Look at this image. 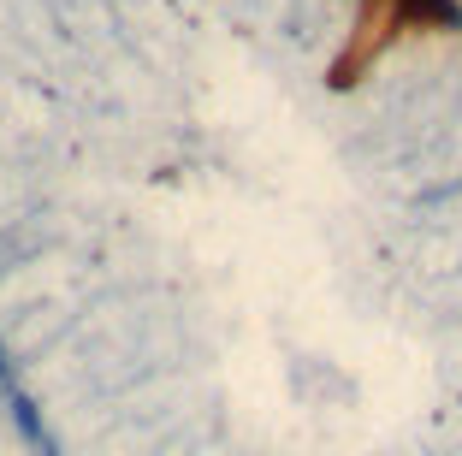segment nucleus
<instances>
[{"instance_id":"nucleus-1","label":"nucleus","mask_w":462,"mask_h":456,"mask_svg":"<svg viewBox=\"0 0 462 456\" xmlns=\"http://www.w3.org/2000/svg\"><path fill=\"white\" fill-rule=\"evenodd\" d=\"M13 415H18V427H24V439L36 444L42 456H60V451H54V439H48V427H42V421H36V409H30L24 397H13Z\"/></svg>"},{"instance_id":"nucleus-2","label":"nucleus","mask_w":462,"mask_h":456,"mask_svg":"<svg viewBox=\"0 0 462 456\" xmlns=\"http://www.w3.org/2000/svg\"><path fill=\"white\" fill-rule=\"evenodd\" d=\"M0 391L13 397V356H6V344H0Z\"/></svg>"}]
</instances>
